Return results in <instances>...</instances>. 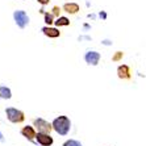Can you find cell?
I'll return each instance as SVG.
<instances>
[{"mask_svg":"<svg viewBox=\"0 0 146 146\" xmlns=\"http://www.w3.org/2000/svg\"><path fill=\"white\" fill-rule=\"evenodd\" d=\"M0 98H1V96H0Z\"/></svg>","mask_w":146,"mask_h":146,"instance_id":"obj_19","label":"cell"},{"mask_svg":"<svg viewBox=\"0 0 146 146\" xmlns=\"http://www.w3.org/2000/svg\"><path fill=\"white\" fill-rule=\"evenodd\" d=\"M84 58H86V62H87L88 65L96 66L99 63V61H100V54H99L98 51H88Z\"/></svg>","mask_w":146,"mask_h":146,"instance_id":"obj_6","label":"cell"},{"mask_svg":"<svg viewBox=\"0 0 146 146\" xmlns=\"http://www.w3.org/2000/svg\"><path fill=\"white\" fill-rule=\"evenodd\" d=\"M36 139H37V142L42 146H51L53 145V137H50L49 133H37V136H36Z\"/></svg>","mask_w":146,"mask_h":146,"instance_id":"obj_5","label":"cell"},{"mask_svg":"<svg viewBox=\"0 0 146 146\" xmlns=\"http://www.w3.org/2000/svg\"><path fill=\"white\" fill-rule=\"evenodd\" d=\"M53 15H55V16L59 17V15H61V8L59 7H53Z\"/></svg>","mask_w":146,"mask_h":146,"instance_id":"obj_15","label":"cell"},{"mask_svg":"<svg viewBox=\"0 0 146 146\" xmlns=\"http://www.w3.org/2000/svg\"><path fill=\"white\" fill-rule=\"evenodd\" d=\"M37 1L40 4H42V5H46V4H49V1H50V0H37Z\"/></svg>","mask_w":146,"mask_h":146,"instance_id":"obj_17","label":"cell"},{"mask_svg":"<svg viewBox=\"0 0 146 146\" xmlns=\"http://www.w3.org/2000/svg\"><path fill=\"white\" fill-rule=\"evenodd\" d=\"M21 134L24 137H27L28 139H31V141H33V138L37 136L33 129V126H24V128L21 129Z\"/></svg>","mask_w":146,"mask_h":146,"instance_id":"obj_9","label":"cell"},{"mask_svg":"<svg viewBox=\"0 0 146 146\" xmlns=\"http://www.w3.org/2000/svg\"><path fill=\"white\" fill-rule=\"evenodd\" d=\"M121 57H122V53H121V51H117V54L113 57V61H119Z\"/></svg>","mask_w":146,"mask_h":146,"instance_id":"obj_16","label":"cell"},{"mask_svg":"<svg viewBox=\"0 0 146 146\" xmlns=\"http://www.w3.org/2000/svg\"><path fill=\"white\" fill-rule=\"evenodd\" d=\"M63 146H83L79 141H75V139H68L63 143Z\"/></svg>","mask_w":146,"mask_h":146,"instance_id":"obj_13","label":"cell"},{"mask_svg":"<svg viewBox=\"0 0 146 146\" xmlns=\"http://www.w3.org/2000/svg\"><path fill=\"white\" fill-rule=\"evenodd\" d=\"M45 23L48 25L54 23V21H53V13H45Z\"/></svg>","mask_w":146,"mask_h":146,"instance_id":"obj_14","label":"cell"},{"mask_svg":"<svg viewBox=\"0 0 146 146\" xmlns=\"http://www.w3.org/2000/svg\"><path fill=\"white\" fill-rule=\"evenodd\" d=\"M42 32H44L45 36H48V37H50V38H57V37L61 36V32L58 31V29H55V28H50V27L42 28Z\"/></svg>","mask_w":146,"mask_h":146,"instance_id":"obj_8","label":"cell"},{"mask_svg":"<svg viewBox=\"0 0 146 146\" xmlns=\"http://www.w3.org/2000/svg\"><path fill=\"white\" fill-rule=\"evenodd\" d=\"M0 96L4 99H11V96H12L11 90L8 88V87H5V86H1V87H0Z\"/></svg>","mask_w":146,"mask_h":146,"instance_id":"obj_12","label":"cell"},{"mask_svg":"<svg viewBox=\"0 0 146 146\" xmlns=\"http://www.w3.org/2000/svg\"><path fill=\"white\" fill-rule=\"evenodd\" d=\"M34 126L37 128V130L40 133H50V130L53 129V125L50 122L45 121L44 119H36L34 120Z\"/></svg>","mask_w":146,"mask_h":146,"instance_id":"obj_4","label":"cell"},{"mask_svg":"<svg viewBox=\"0 0 146 146\" xmlns=\"http://www.w3.org/2000/svg\"><path fill=\"white\" fill-rule=\"evenodd\" d=\"M3 141H4V137H3V134L0 133V142H3Z\"/></svg>","mask_w":146,"mask_h":146,"instance_id":"obj_18","label":"cell"},{"mask_svg":"<svg viewBox=\"0 0 146 146\" xmlns=\"http://www.w3.org/2000/svg\"><path fill=\"white\" fill-rule=\"evenodd\" d=\"M5 113H7L8 120L11 122H13V124H20V122H23L25 120L24 113L16 108H7L5 109Z\"/></svg>","mask_w":146,"mask_h":146,"instance_id":"obj_2","label":"cell"},{"mask_svg":"<svg viewBox=\"0 0 146 146\" xmlns=\"http://www.w3.org/2000/svg\"><path fill=\"white\" fill-rule=\"evenodd\" d=\"M53 129L61 134V136H66L68 132H70V128H71V121L67 116H59L53 121Z\"/></svg>","mask_w":146,"mask_h":146,"instance_id":"obj_1","label":"cell"},{"mask_svg":"<svg viewBox=\"0 0 146 146\" xmlns=\"http://www.w3.org/2000/svg\"><path fill=\"white\" fill-rule=\"evenodd\" d=\"M117 75L120 79H130V68L129 66L121 65L117 67Z\"/></svg>","mask_w":146,"mask_h":146,"instance_id":"obj_7","label":"cell"},{"mask_svg":"<svg viewBox=\"0 0 146 146\" xmlns=\"http://www.w3.org/2000/svg\"><path fill=\"white\" fill-rule=\"evenodd\" d=\"M54 24L57 25V27H67V25H70V20H68L67 17L59 16L57 19V21H54Z\"/></svg>","mask_w":146,"mask_h":146,"instance_id":"obj_11","label":"cell"},{"mask_svg":"<svg viewBox=\"0 0 146 146\" xmlns=\"http://www.w3.org/2000/svg\"><path fill=\"white\" fill-rule=\"evenodd\" d=\"M13 17H15L16 24L20 28H25L29 24V17H28V15L25 13L24 11H15Z\"/></svg>","mask_w":146,"mask_h":146,"instance_id":"obj_3","label":"cell"},{"mask_svg":"<svg viewBox=\"0 0 146 146\" xmlns=\"http://www.w3.org/2000/svg\"><path fill=\"white\" fill-rule=\"evenodd\" d=\"M63 11L67 12V13L75 15L79 11V5L76 3H66L65 5H63Z\"/></svg>","mask_w":146,"mask_h":146,"instance_id":"obj_10","label":"cell"}]
</instances>
